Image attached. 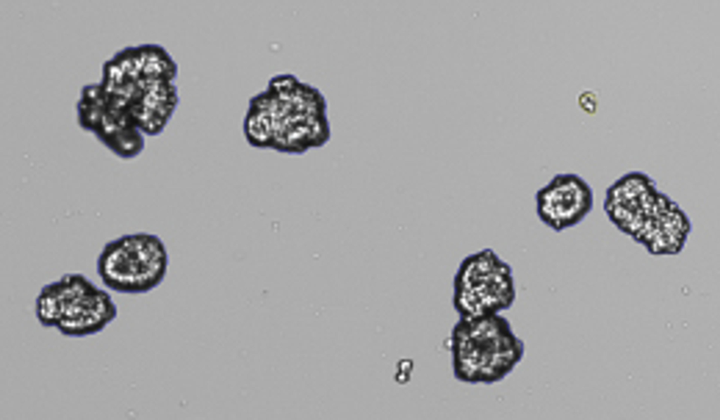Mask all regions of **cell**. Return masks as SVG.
I'll return each instance as SVG.
<instances>
[{"instance_id": "cell-4", "label": "cell", "mask_w": 720, "mask_h": 420, "mask_svg": "<svg viewBox=\"0 0 720 420\" xmlns=\"http://www.w3.org/2000/svg\"><path fill=\"white\" fill-rule=\"evenodd\" d=\"M450 350L456 379L490 385L504 379L521 362L525 344L499 314L460 317L451 330Z\"/></svg>"}, {"instance_id": "cell-2", "label": "cell", "mask_w": 720, "mask_h": 420, "mask_svg": "<svg viewBox=\"0 0 720 420\" xmlns=\"http://www.w3.org/2000/svg\"><path fill=\"white\" fill-rule=\"evenodd\" d=\"M327 110L326 97L317 87L294 74H277L250 98L243 136L252 147L302 155L330 141Z\"/></svg>"}, {"instance_id": "cell-6", "label": "cell", "mask_w": 720, "mask_h": 420, "mask_svg": "<svg viewBox=\"0 0 720 420\" xmlns=\"http://www.w3.org/2000/svg\"><path fill=\"white\" fill-rule=\"evenodd\" d=\"M169 263L167 247L155 233H127L107 242L96 259L103 285L123 294H143L164 281Z\"/></svg>"}, {"instance_id": "cell-1", "label": "cell", "mask_w": 720, "mask_h": 420, "mask_svg": "<svg viewBox=\"0 0 720 420\" xmlns=\"http://www.w3.org/2000/svg\"><path fill=\"white\" fill-rule=\"evenodd\" d=\"M178 65L158 44L128 46L103 65L98 84L84 86L79 126L122 159L144 150V135L163 133L179 104Z\"/></svg>"}, {"instance_id": "cell-8", "label": "cell", "mask_w": 720, "mask_h": 420, "mask_svg": "<svg viewBox=\"0 0 720 420\" xmlns=\"http://www.w3.org/2000/svg\"><path fill=\"white\" fill-rule=\"evenodd\" d=\"M539 220L555 232L574 228L592 211L594 192L591 184L574 172L555 174L534 194Z\"/></svg>"}, {"instance_id": "cell-3", "label": "cell", "mask_w": 720, "mask_h": 420, "mask_svg": "<svg viewBox=\"0 0 720 420\" xmlns=\"http://www.w3.org/2000/svg\"><path fill=\"white\" fill-rule=\"evenodd\" d=\"M603 207L618 230L654 256L679 254L692 230L685 211L643 171H629L612 183Z\"/></svg>"}, {"instance_id": "cell-5", "label": "cell", "mask_w": 720, "mask_h": 420, "mask_svg": "<svg viewBox=\"0 0 720 420\" xmlns=\"http://www.w3.org/2000/svg\"><path fill=\"white\" fill-rule=\"evenodd\" d=\"M34 310L43 327H53L70 338L96 335L117 316L110 294L81 273H67L44 284Z\"/></svg>"}, {"instance_id": "cell-9", "label": "cell", "mask_w": 720, "mask_h": 420, "mask_svg": "<svg viewBox=\"0 0 720 420\" xmlns=\"http://www.w3.org/2000/svg\"><path fill=\"white\" fill-rule=\"evenodd\" d=\"M577 103L579 108L590 116L597 113L599 98L597 91L591 88H584L577 96Z\"/></svg>"}, {"instance_id": "cell-7", "label": "cell", "mask_w": 720, "mask_h": 420, "mask_svg": "<svg viewBox=\"0 0 720 420\" xmlns=\"http://www.w3.org/2000/svg\"><path fill=\"white\" fill-rule=\"evenodd\" d=\"M515 300L513 269L492 249L484 248L461 261L453 280L452 303L461 317L499 314Z\"/></svg>"}]
</instances>
